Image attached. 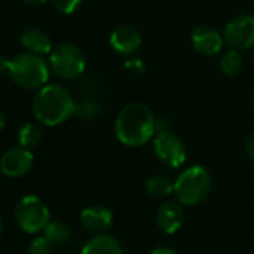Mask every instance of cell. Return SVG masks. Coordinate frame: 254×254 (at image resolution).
Segmentation results:
<instances>
[{
  "instance_id": "obj_1",
  "label": "cell",
  "mask_w": 254,
  "mask_h": 254,
  "mask_svg": "<svg viewBox=\"0 0 254 254\" xmlns=\"http://www.w3.org/2000/svg\"><path fill=\"white\" fill-rule=\"evenodd\" d=\"M157 120L144 103L126 105L117 115L114 132L117 139L127 147H141L156 133Z\"/></svg>"
},
{
  "instance_id": "obj_2",
  "label": "cell",
  "mask_w": 254,
  "mask_h": 254,
  "mask_svg": "<svg viewBox=\"0 0 254 254\" xmlns=\"http://www.w3.org/2000/svg\"><path fill=\"white\" fill-rule=\"evenodd\" d=\"M35 118L50 127L64 123L76 111V103L72 94L62 85L45 84L38 90L32 100Z\"/></svg>"
},
{
  "instance_id": "obj_3",
  "label": "cell",
  "mask_w": 254,
  "mask_h": 254,
  "mask_svg": "<svg viewBox=\"0 0 254 254\" xmlns=\"http://www.w3.org/2000/svg\"><path fill=\"white\" fill-rule=\"evenodd\" d=\"M50 69V64L42 59V56L21 53L11 59L9 76L21 88L39 90L48 82Z\"/></svg>"
},
{
  "instance_id": "obj_4",
  "label": "cell",
  "mask_w": 254,
  "mask_h": 254,
  "mask_svg": "<svg viewBox=\"0 0 254 254\" xmlns=\"http://www.w3.org/2000/svg\"><path fill=\"white\" fill-rule=\"evenodd\" d=\"M212 187V178L205 166L194 165L184 169L174 183V193L181 205H197L203 202Z\"/></svg>"
},
{
  "instance_id": "obj_5",
  "label": "cell",
  "mask_w": 254,
  "mask_h": 254,
  "mask_svg": "<svg viewBox=\"0 0 254 254\" xmlns=\"http://www.w3.org/2000/svg\"><path fill=\"white\" fill-rule=\"evenodd\" d=\"M14 217L17 224L21 227V230L30 235L42 232L47 227V224L51 221L50 220L51 215L47 203L35 194L24 196L17 202L14 209Z\"/></svg>"
},
{
  "instance_id": "obj_6",
  "label": "cell",
  "mask_w": 254,
  "mask_h": 254,
  "mask_svg": "<svg viewBox=\"0 0 254 254\" xmlns=\"http://www.w3.org/2000/svg\"><path fill=\"white\" fill-rule=\"evenodd\" d=\"M50 67L62 79H75L85 70V56L73 44H62L50 54Z\"/></svg>"
},
{
  "instance_id": "obj_7",
  "label": "cell",
  "mask_w": 254,
  "mask_h": 254,
  "mask_svg": "<svg viewBox=\"0 0 254 254\" xmlns=\"http://www.w3.org/2000/svg\"><path fill=\"white\" fill-rule=\"evenodd\" d=\"M154 156L168 168L177 169L184 165L187 159V148L184 142L169 130H160L153 141Z\"/></svg>"
},
{
  "instance_id": "obj_8",
  "label": "cell",
  "mask_w": 254,
  "mask_h": 254,
  "mask_svg": "<svg viewBox=\"0 0 254 254\" xmlns=\"http://www.w3.org/2000/svg\"><path fill=\"white\" fill-rule=\"evenodd\" d=\"M223 38L232 50L244 51L254 47V15L242 14L232 18L226 24Z\"/></svg>"
},
{
  "instance_id": "obj_9",
  "label": "cell",
  "mask_w": 254,
  "mask_h": 254,
  "mask_svg": "<svg viewBox=\"0 0 254 254\" xmlns=\"http://www.w3.org/2000/svg\"><path fill=\"white\" fill-rule=\"evenodd\" d=\"M33 154L29 148L15 147L0 157V171L8 178H21L33 168Z\"/></svg>"
},
{
  "instance_id": "obj_10",
  "label": "cell",
  "mask_w": 254,
  "mask_h": 254,
  "mask_svg": "<svg viewBox=\"0 0 254 254\" xmlns=\"http://www.w3.org/2000/svg\"><path fill=\"white\" fill-rule=\"evenodd\" d=\"M193 48L202 56H215L224 45L223 35L211 26H197L191 33Z\"/></svg>"
},
{
  "instance_id": "obj_11",
  "label": "cell",
  "mask_w": 254,
  "mask_h": 254,
  "mask_svg": "<svg viewBox=\"0 0 254 254\" xmlns=\"http://www.w3.org/2000/svg\"><path fill=\"white\" fill-rule=\"evenodd\" d=\"M142 44L141 33L132 26H120L109 36L111 48L121 56H130L139 50Z\"/></svg>"
},
{
  "instance_id": "obj_12",
  "label": "cell",
  "mask_w": 254,
  "mask_h": 254,
  "mask_svg": "<svg viewBox=\"0 0 254 254\" xmlns=\"http://www.w3.org/2000/svg\"><path fill=\"white\" fill-rule=\"evenodd\" d=\"M81 224L85 230L91 233H103L112 226V212L103 205H91L81 211Z\"/></svg>"
},
{
  "instance_id": "obj_13",
  "label": "cell",
  "mask_w": 254,
  "mask_h": 254,
  "mask_svg": "<svg viewBox=\"0 0 254 254\" xmlns=\"http://www.w3.org/2000/svg\"><path fill=\"white\" fill-rule=\"evenodd\" d=\"M156 221H157V226L162 232H165L168 235L175 233L184 223L183 206L177 202H172V200L163 202L157 209Z\"/></svg>"
},
{
  "instance_id": "obj_14",
  "label": "cell",
  "mask_w": 254,
  "mask_h": 254,
  "mask_svg": "<svg viewBox=\"0 0 254 254\" xmlns=\"http://www.w3.org/2000/svg\"><path fill=\"white\" fill-rule=\"evenodd\" d=\"M20 42L29 53H33L38 56L51 54V51H53L51 39L47 36V33H44L42 30L35 29V27L24 29L20 33Z\"/></svg>"
},
{
  "instance_id": "obj_15",
  "label": "cell",
  "mask_w": 254,
  "mask_h": 254,
  "mask_svg": "<svg viewBox=\"0 0 254 254\" xmlns=\"http://www.w3.org/2000/svg\"><path fill=\"white\" fill-rule=\"evenodd\" d=\"M81 254H124V253L121 244L114 236L106 233H99L84 244Z\"/></svg>"
},
{
  "instance_id": "obj_16",
  "label": "cell",
  "mask_w": 254,
  "mask_h": 254,
  "mask_svg": "<svg viewBox=\"0 0 254 254\" xmlns=\"http://www.w3.org/2000/svg\"><path fill=\"white\" fill-rule=\"evenodd\" d=\"M44 133L42 129L36 123H26L21 126V129L18 132V142L24 148H35L42 142Z\"/></svg>"
},
{
  "instance_id": "obj_17",
  "label": "cell",
  "mask_w": 254,
  "mask_h": 254,
  "mask_svg": "<svg viewBox=\"0 0 254 254\" xmlns=\"http://www.w3.org/2000/svg\"><path fill=\"white\" fill-rule=\"evenodd\" d=\"M145 190L153 197H166L174 193V183L166 175H153L147 180Z\"/></svg>"
},
{
  "instance_id": "obj_18",
  "label": "cell",
  "mask_w": 254,
  "mask_h": 254,
  "mask_svg": "<svg viewBox=\"0 0 254 254\" xmlns=\"http://www.w3.org/2000/svg\"><path fill=\"white\" fill-rule=\"evenodd\" d=\"M244 66V59L241 56V51L238 50H229L223 59L220 60V70L226 76H235L241 72Z\"/></svg>"
},
{
  "instance_id": "obj_19",
  "label": "cell",
  "mask_w": 254,
  "mask_h": 254,
  "mask_svg": "<svg viewBox=\"0 0 254 254\" xmlns=\"http://www.w3.org/2000/svg\"><path fill=\"white\" fill-rule=\"evenodd\" d=\"M44 233L53 244H66L67 241H70V236H72L69 226L59 220L50 221L47 227L44 229Z\"/></svg>"
},
{
  "instance_id": "obj_20",
  "label": "cell",
  "mask_w": 254,
  "mask_h": 254,
  "mask_svg": "<svg viewBox=\"0 0 254 254\" xmlns=\"http://www.w3.org/2000/svg\"><path fill=\"white\" fill-rule=\"evenodd\" d=\"M27 254H54V244L47 236H38L30 242Z\"/></svg>"
},
{
  "instance_id": "obj_21",
  "label": "cell",
  "mask_w": 254,
  "mask_h": 254,
  "mask_svg": "<svg viewBox=\"0 0 254 254\" xmlns=\"http://www.w3.org/2000/svg\"><path fill=\"white\" fill-rule=\"evenodd\" d=\"M54 8L62 12V14H72L75 12L81 5L84 0H51Z\"/></svg>"
},
{
  "instance_id": "obj_22",
  "label": "cell",
  "mask_w": 254,
  "mask_h": 254,
  "mask_svg": "<svg viewBox=\"0 0 254 254\" xmlns=\"http://www.w3.org/2000/svg\"><path fill=\"white\" fill-rule=\"evenodd\" d=\"M124 67L129 70L130 73H135V75H141V73L145 72V64L139 59H129V60L126 62Z\"/></svg>"
},
{
  "instance_id": "obj_23",
  "label": "cell",
  "mask_w": 254,
  "mask_h": 254,
  "mask_svg": "<svg viewBox=\"0 0 254 254\" xmlns=\"http://www.w3.org/2000/svg\"><path fill=\"white\" fill-rule=\"evenodd\" d=\"M245 150H247V154H248L250 160L254 162V132L250 133V136L247 139V144H245Z\"/></svg>"
},
{
  "instance_id": "obj_24",
  "label": "cell",
  "mask_w": 254,
  "mask_h": 254,
  "mask_svg": "<svg viewBox=\"0 0 254 254\" xmlns=\"http://www.w3.org/2000/svg\"><path fill=\"white\" fill-rule=\"evenodd\" d=\"M9 66H11V59L0 56V75L9 73Z\"/></svg>"
},
{
  "instance_id": "obj_25",
  "label": "cell",
  "mask_w": 254,
  "mask_h": 254,
  "mask_svg": "<svg viewBox=\"0 0 254 254\" xmlns=\"http://www.w3.org/2000/svg\"><path fill=\"white\" fill-rule=\"evenodd\" d=\"M150 254H177L172 248H169V247H157V248H154Z\"/></svg>"
},
{
  "instance_id": "obj_26",
  "label": "cell",
  "mask_w": 254,
  "mask_h": 254,
  "mask_svg": "<svg viewBox=\"0 0 254 254\" xmlns=\"http://www.w3.org/2000/svg\"><path fill=\"white\" fill-rule=\"evenodd\" d=\"M21 2L26 5H30V6H41V5L47 3L48 0H21Z\"/></svg>"
},
{
  "instance_id": "obj_27",
  "label": "cell",
  "mask_w": 254,
  "mask_h": 254,
  "mask_svg": "<svg viewBox=\"0 0 254 254\" xmlns=\"http://www.w3.org/2000/svg\"><path fill=\"white\" fill-rule=\"evenodd\" d=\"M5 127H6V115L2 109H0V133L3 132Z\"/></svg>"
},
{
  "instance_id": "obj_28",
  "label": "cell",
  "mask_w": 254,
  "mask_h": 254,
  "mask_svg": "<svg viewBox=\"0 0 254 254\" xmlns=\"http://www.w3.org/2000/svg\"><path fill=\"white\" fill-rule=\"evenodd\" d=\"M3 227H5V224H3V218H2V215H0V235H2V232H3Z\"/></svg>"
}]
</instances>
